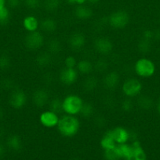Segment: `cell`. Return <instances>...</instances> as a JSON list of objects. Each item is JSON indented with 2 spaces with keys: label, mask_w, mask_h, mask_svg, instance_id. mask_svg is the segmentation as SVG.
<instances>
[{
  "label": "cell",
  "mask_w": 160,
  "mask_h": 160,
  "mask_svg": "<svg viewBox=\"0 0 160 160\" xmlns=\"http://www.w3.org/2000/svg\"><path fill=\"white\" fill-rule=\"evenodd\" d=\"M28 97L26 93L20 89H17L11 93L9 98V103L11 107L16 109H22L26 105Z\"/></svg>",
  "instance_id": "7"
},
{
  "label": "cell",
  "mask_w": 160,
  "mask_h": 160,
  "mask_svg": "<svg viewBox=\"0 0 160 160\" xmlns=\"http://www.w3.org/2000/svg\"><path fill=\"white\" fill-rule=\"evenodd\" d=\"M107 67H108V63L104 59H99V60H97V63L95 65V68L97 70H99V71H104V70H106Z\"/></svg>",
  "instance_id": "36"
},
{
  "label": "cell",
  "mask_w": 160,
  "mask_h": 160,
  "mask_svg": "<svg viewBox=\"0 0 160 160\" xmlns=\"http://www.w3.org/2000/svg\"><path fill=\"white\" fill-rule=\"evenodd\" d=\"M109 131L116 144L127 143L130 138V131L123 127H116L113 129L109 130Z\"/></svg>",
  "instance_id": "11"
},
{
  "label": "cell",
  "mask_w": 160,
  "mask_h": 160,
  "mask_svg": "<svg viewBox=\"0 0 160 160\" xmlns=\"http://www.w3.org/2000/svg\"><path fill=\"white\" fill-rule=\"evenodd\" d=\"M93 10L89 7L83 5H78L75 9V16L78 20H85L91 18L93 16Z\"/></svg>",
  "instance_id": "18"
},
{
  "label": "cell",
  "mask_w": 160,
  "mask_h": 160,
  "mask_svg": "<svg viewBox=\"0 0 160 160\" xmlns=\"http://www.w3.org/2000/svg\"><path fill=\"white\" fill-rule=\"evenodd\" d=\"M68 3H71V4H75V1L74 0H66Z\"/></svg>",
  "instance_id": "46"
},
{
  "label": "cell",
  "mask_w": 160,
  "mask_h": 160,
  "mask_svg": "<svg viewBox=\"0 0 160 160\" xmlns=\"http://www.w3.org/2000/svg\"><path fill=\"white\" fill-rule=\"evenodd\" d=\"M60 2L61 0H45L44 6L46 10L53 12L59 7Z\"/></svg>",
  "instance_id": "29"
},
{
  "label": "cell",
  "mask_w": 160,
  "mask_h": 160,
  "mask_svg": "<svg viewBox=\"0 0 160 160\" xmlns=\"http://www.w3.org/2000/svg\"><path fill=\"white\" fill-rule=\"evenodd\" d=\"M94 107L91 103L84 102L81 111H80V115L84 118H89L93 115Z\"/></svg>",
  "instance_id": "25"
},
{
  "label": "cell",
  "mask_w": 160,
  "mask_h": 160,
  "mask_svg": "<svg viewBox=\"0 0 160 160\" xmlns=\"http://www.w3.org/2000/svg\"><path fill=\"white\" fill-rule=\"evenodd\" d=\"M32 102L35 106L42 108L49 104L50 95L49 92L44 88H39L34 92L32 95Z\"/></svg>",
  "instance_id": "12"
},
{
  "label": "cell",
  "mask_w": 160,
  "mask_h": 160,
  "mask_svg": "<svg viewBox=\"0 0 160 160\" xmlns=\"http://www.w3.org/2000/svg\"><path fill=\"white\" fill-rule=\"evenodd\" d=\"M10 12L6 6L0 7V25L7 24L9 20Z\"/></svg>",
  "instance_id": "28"
},
{
  "label": "cell",
  "mask_w": 160,
  "mask_h": 160,
  "mask_svg": "<svg viewBox=\"0 0 160 160\" xmlns=\"http://www.w3.org/2000/svg\"><path fill=\"white\" fill-rule=\"evenodd\" d=\"M100 146H101V148L104 149V151L114 149V148H115L117 144L115 142L113 138L111 137L109 130H108V131H106L103 137H102V138L100 139Z\"/></svg>",
  "instance_id": "19"
},
{
  "label": "cell",
  "mask_w": 160,
  "mask_h": 160,
  "mask_svg": "<svg viewBox=\"0 0 160 160\" xmlns=\"http://www.w3.org/2000/svg\"><path fill=\"white\" fill-rule=\"evenodd\" d=\"M154 38V33L151 30H145L143 32L142 38L146 39V40L151 41Z\"/></svg>",
  "instance_id": "38"
},
{
  "label": "cell",
  "mask_w": 160,
  "mask_h": 160,
  "mask_svg": "<svg viewBox=\"0 0 160 160\" xmlns=\"http://www.w3.org/2000/svg\"><path fill=\"white\" fill-rule=\"evenodd\" d=\"M3 115H4V113H3V109L0 107V120H2V119H3Z\"/></svg>",
  "instance_id": "44"
},
{
  "label": "cell",
  "mask_w": 160,
  "mask_h": 160,
  "mask_svg": "<svg viewBox=\"0 0 160 160\" xmlns=\"http://www.w3.org/2000/svg\"><path fill=\"white\" fill-rule=\"evenodd\" d=\"M23 27L28 32H34L38 31L39 22L35 16H27L23 20Z\"/></svg>",
  "instance_id": "17"
},
{
  "label": "cell",
  "mask_w": 160,
  "mask_h": 160,
  "mask_svg": "<svg viewBox=\"0 0 160 160\" xmlns=\"http://www.w3.org/2000/svg\"><path fill=\"white\" fill-rule=\"evenodd\" d=\"M130 17L125 10H117L110 14L108 22L111 27L115 29H122L130 23Z\"/></svg>",
  "instance_id": "4"
},
{
  "label": "cell",
  "mask_w": 160,
  "mask_h": 160,
  "mask_svg": "<svg viewBox=\"0 0 160 160\" xmlns=\"http://www.w3.org/2000/svg\"><path fill=\"white\" fill-rule=\"evenodd\" d=\"M56 27H57L56 22L51 18H45L42 20L41 23H39V28L47 33L54 32L56 29Z\"/></svg>",
  "instance_id": "21"
},
{
  "label": "cell",
  "mask_w": 160,
  "mask_h": 160,
  "mask_svg": "<svg viewBox=\"0 0 160 160\" xmlns=\"http://www.w3.org/2000/svg\"><path fill=\"white\" fill-rule=\"evenodd\" d=\"M131 145L133 147V152L126 160H147V155L139 141L135 140Z\"/></svg>",
  "instance_id": "14"
},
{
  "label": "cell",
  "mask_w": 160,
  "mask_h": 160,
  "mask_svg": "<svg viewBox=\"0 0 160 160\" xmlns=\"http://www.w3.org/2000/svg\"><path fill=\"white\" fill-rule=\"evenodd\" d=\"M104 156L105 160H119L120 159V158L118 156V155L116 154L114 149L106 150V151H104Z\"/></svg>",
  "instance_id": "35"
},
{
  "label": "cell",
  "mask_w": 160,
  "mask_h": 160,
  "mask_svg": "<svg viewBox=\"0 0 160 160\" xmlns=\"http://www.w3.org/2000/svg\"><path fill=\"white\" fill-rule=\"evenodd\" d=\"M26 4L31 9H36L39 6V0H26Z\"/></svg>",
  "instance_id": "37"
},
{
  "label": "cell",
  "mask_w": 160,
  "mask_h": 160,
  "mask_svg": "<svg viewBox=\"0 0 160 160\" xmlns=\"http://www.w3.org/2000/svg\"><path fill=\"white\" fill-rule=\"evenodd\" d=\"M74 1H75V4L83 5L86 0H74Z\"/></svg>",
  "instance_id": "40"
},
{
  "label": "cell",
  "mask_w": 160,
  "mask_h": 160,
  "mask_svg": "<svg viewBox=\"0 0 160 160\" xmlns=\"http://www.w3.org/2000/svg\"><path fill=\"white\" fill-rule=\"evenodd\" d=\"M48 49L50 54H56L62 49L61 44L57 39H51L48 42Z\"/></svg>",
  "instance_id": "26"
},
{
  "label": "cell",
  "mask_w": 160,
  "mask_h": 160,
  "mask_svg": "<svg viewBox=\"0 0 160 160\" xmlns=\"http://www.w3.org/2000/svg\"><path fill=\"white\" fill-rule=\"evenodd\" d=\"M97 85H98V81L93 76L88 77L87 78L85 79L84 82H83V88H84L85 90L88 91V92L93 91L94 89L97 88Z\"/></svg>",
  "instance_id": "24"
},
{
  "label": "cell",
  "mask_w": 160,
  "mask_h": 160,
  "mask_svg": "<svg viewBox=\"0 0 160 160\" xmlns=\"http://www.w3.org/2000/svg\"><path fill=\"white\" fill-rule=\"evenodd\" d=\"M114 150L120 159H125L126 160L133 152V147L131 145L127 143L117 144Z\"/></svg>",
  "instance_id": "16"
},
{
  "label": "cell",
  "mask_w": 160,
  "mask_h": 160,
  "mask_svg": "<svg viewBox=\"0 0 160 160\" xmlns=\"http://www.w3.org/2000/svg\"><path fill=\"white\" fill-rule=\"evenodd\" d=\"M143 85L139 80L136 78L126 79L122 86V92L127 98H133L141 94Z\"/></svg>",
  "instance_id": "5"
},
{
  "label": "cell",
  "mask_w": 160,
  "mask_h": 160,
  "mask_svg": "<svg viewBox=\"0 0 160 160\" xmlns=\"http://www.w3.org/2000/svg\"><path fill=\"white\" fill-rule=\"evenodd\" d=\"M93 64L92 62L88 59H81L77 62L76 70H78V73L84 75H88L92 73L93 70Z\"/></svg>",
  "instance_id": "20"
},
{
  "label": "cell",
  "mask_w": 160,
  "mask_h": 160,
  "mask_svg": "<svg viewBox=\"0 0 160 160\" xmlns=\"http://www.w3.org/2000/svg\"><path fill=\"white\" fill-rule=\"evenodd\" d=\"M60 117L58 114L50 109L44 111L39 116V122L46 128H53L57 126Z\"/></svg>",
  "instance_id": "8"
},
{
  "label": "cell",
  "mask_w": 160,
  "mask_h": 160,
  "mask_svg": "<svg viewBox=\"0 0 160 160\" xmlns=\"http://www.w3.org/2000/svg\"><path fill=\"white\" fill-rule=\"evenodd\" d=\"M4 152H5L4 146H3L2 144H0V157H1V156H3V155L4 154Z\"/></svg>",
  "instance_id": "41"
},
{
  "label": "cell",
  "mask_w": 160,
  "mask_h": 160,
  "mask_svg": "<svg viewBox=\"0 0 160 160\" xmlns=\"http://www.w3.org/2000/svg\"><path fill=\"white\" fill-rule=\"evenodd\" d=\"M86 36L81 32H75L70 36L68 40L69 45L74 50H80L86 45Z\"/></svg>",
  "instance_id": "13"
},
{
  "label": "cell",
  "mask_w": 160,
  "mask_h": 160,
  "mask_svg": "<svg viewBox=\"0 0 160 160\" xmlns=\"http://www.w3.org/2000/svg\"><path fill=\"white\" fill-rule=\"evenodd\" d=\"M7 3L9 7L17 8L20 5V0H7Z\"/></svg>",
  "instance_id": "39"
},
{
  "label": "cell",
  "mask_w": 160,
  "mask_h": 160,
  "mask_svg": "<svg viewBox=\"0 0 160 160\" xmlns=\"http://www.w3.org/2000/svg\"><path fill=\"white\" fill-rule=\"evenodd\" d=\"M24 43L28 49L32 51L39 49L44 44V37L42 33L38 31L28 32V34L25 36Z\"/></svg>",
  "instance_id": "6"
},
{
  "label": "cell",
  "mask_w": 160,
  "mask_h": 160,
  "mask_svg": "<svg viewBox=\"0 0 160 160\" xmlns=\"http://www.w3.org/2000/svg\"><path fill=\"white\" fill-rule=\"evenodd\" d=\"M157 110H158V114L160 115V97L159 98H158V105H157Z\"/></svg>",
  "instance_id": "43"
},
{
  "label": "cell",
  "mask_w": 160,
  "mask_h": 160,
  "mask_svg": "<svg viewBox=\"0 0 160 160\" xmlns=\"http://www.w3.org/2000/svg\"><path fill=\"white\" fill-rule=\"evenodd\" d=\"M138 106L141 108V109H147L151 107L152 106V100L149 97L147 96H141L139 98L137 101Z\"/></svg>",
  "instance_id": "31"
},
{
  "label": "cell",
  "mask_w": 160,
  "mask_h": 160,
  "mask_svg": "<svg viewBox=\"0 0 160 160\" xmlns=\"http://www.w3.org/2000/svg\"><path fill=\"white\" fill-rule=\"evenodd\" d=\"M119 75L116 71H111L106 73L103 79V84L106 88L112 90L118 86L119 83Z\"/></svg>",
  "instance_id": "15"
},
{
  "label": "cell",
  "mask_w": 160,
  "mask_h": 160,
  "mask_svg": "<svg viewBox=\"0 0 160 160\" xmlns=\"http://www.w3.org/2000/svg\"><path fill=\"white\" fill-rule=\"evenodd\" d=\"M78 77V72L75 68L64 67L60 73V81L65 85H72L76 82Z\"/></svg>",
  "instance_id": "9"
},
{
  "label": "cell",
  "mask_w": 160,
  "mask_h": 160,
  "mask_svg": "<svg viewBox=\"0 0 160 160\" xmlns=\"http://www.w3.org/2000/svg\"><path fill=\"white\" fill-rule=\"evenodd\" d=\"M21 139L17 134H13L8 138L7 145L11 149L14 150V151H18L21 148Z\"/></svg>",
  "instance_id": "23"
},
{
  "label": "cell",
  "mask_w": 160,
  "mask_h": 160,
  "mask_svg": "<svg viewBox=\"0 0 160 160\" xmlns=\"http://www.w3.org/2000/svg\"><path fill=\"white\" fill-rule=\"evenodd\" d=\"M134 70L136 75L143 78H151L155 72V65L148 58H140L134 64Z\"/></svg>",
  "instance_id": "3"
},
{
  "label": "cell",
  "mask_w": 160,
  "mask_h": 160,
  "mask_svg": "<svg viewBox=\"0 0 160 160\" xmlns=\"http://www.w3.org/2000/svg\"><path fill=\"white\" fill-rule=\"evenodd\" d=\"M49 106H50V110L56 112L57 114L59 113V112H61V111H63L62 101L58 98H54L52 100H50V101L49 102Z\"/></svg>",
  "instance_id": "27"
},
{
  "label": "cell",
  "mask_w": 160,
  "mask_h": 160,
  "mask_svg": "<svg viewBox=\"0 0 160 160\" xmlns=\"http://www.w3.org/2000/svg\"><path fill=\"white\" fill-rule=\"evenodd\" d=\"M81 127L79 120L75 116L66 115L60 118L56 126L60 134L65 138H72L78 133Z\"/></svg>",
  "instance_id": "1"
},
{
  "label": "cell",
  "mask_w": 160,
  "mask_h": 160,
  "mask_svg": "<svg viewBox=\"0 0 160 160\" xmlns=\"http://www.w3.org/2000/svg\"><path fill=\"white\" fill-rule=\"evenodd\" d=\"M121 107H122V109L124 111V112H130L132 111L133 108V103L132 102V100L130 99V98H127L125 99H124L122 101V104H121Z\"/></svg>",
  "instance_id": "32"
},
{
  "label": "cell",
  "mask_w": 160,
  "mask_h": 160,
  "mask_svg": "<svg viewBox=\"0 0 160 160\" xmlns=\"http://www.w3.org/2000/svg\"><path fill=\"white\" fill-rule=\"evenodd\" d=\"M86 1H88V2H89L93 3V4H94V3L98 2L100 1V0H86Z\"/></svg>",
  "instance_id": "45"
},
{
  "label": "cell",
  "mask_w": 160,
  "mask_h": 160,
  "mask_svg": "<svg viewBox=\"0 0 160 160\" xmlns=\"http://www.w3.org/2000/svg\"><path fill=\"white\" fill-rule=\"evenodd\" d=\"M94 48L98 53L102 55H108L113 49L112 42L105 37H99L94 41Z\"/></svg>",
  "instance_id": "10"
},
{
  "label": "cell",
  "mask_w": 160,
  "mask_h": 160,
  "mask_svg": "<svg viewBox=\"0 0 160 160\" xmlns=\"http://www.w3.org/2000/svg\"><path fill=\"white\" fill-rule=\"evenodd\" d=\"M51 60V54L50 52H46L39 54V56L36 57L35 59L36 63L40 67H45L50 65Z\"/></svg>",
  "instance_id": "22"
},
{
  "label": "cell",
  "mask_w": 160,
  "mask_h": 160,
  "mask_svg": "<svg viewBox=\"0 0 160 160\" xmlns=\"http://www.w3.org/2000/svg\"><path fill=\"white\" fill-rule=\"evenodd\" d=\"M10 66V59L6 55L0 56V69L2 70H6Z\"/></svg>",
  "instance_id": "34"
},
{
  "label": "cell",
  "mask_w": 160,
  "mask_h": 160,
  "mask_svg": "<svg viewBox=\"0 0 160 160\" xmlns=\"http://www.w3.org/2000/svg\"><path fill=\"white\" fill-rule=\"evenodd\" d=\"M74 160H79V159H74Z\"/></svg>",
  "instance_id": "47"
},
{
  "label": "cell",
  "mask_w": 160,
  "mask_h": 160,
  "mask_svg": "<svg viewBox=\"0 0 160 160\" xmlns=\"http://www.w3.org/2000/svg\"><path fill=\"white\" fill-rule=\"evenodd\" d=\"M6 0H0V7H3V6H6Z\"/></svg>",
  "instance_id": "42"
},
{
  "label": "cell",
  "mask_w": 160,
  "mask_h": 160,
  "mask_svg": "<svg viewBox=\"0 0 160 160\" xmlns=\"http://www.w3.org/2000/svg\"><path fill=\"white\" fill-rule=\"evenodd\" d=\"M77 60L74 56H68L64 59V66L67 68H75L77 65Z\"/></svg>",
  "instance_id": "33"
},
{
  "label": "cell",
  "mask_w": 160,
  "mask_h": 160,
  "mask_svg": "<svg viewBox=\"0 0 160 160\" xmlns=\"http://www.w3.org/2000/svg\"><path fill=\"white\" fill-rule=\"evenodd\" d=\"M138 49L141 52L146 53L151 49V41L142 38L138 43Z\"/></svg>",
  "instance_id": "30"
},
{
  "label": "cell",
  "mask_w": 160,
  "mask_h": 160,
  "mask_svg": "<svg viewBox=\"0 0 160 160\" xmlns=\"http://www.w3.org/2000/svg\"><path fill=\"white\" fill-rule=\"evenodd\" d=\"M83 104L84 102L79 95L71 94L62 100V109L67 115L76 116L80 113Z\"/></svg>",
  "instance_id": "2"
}]
</instances>
